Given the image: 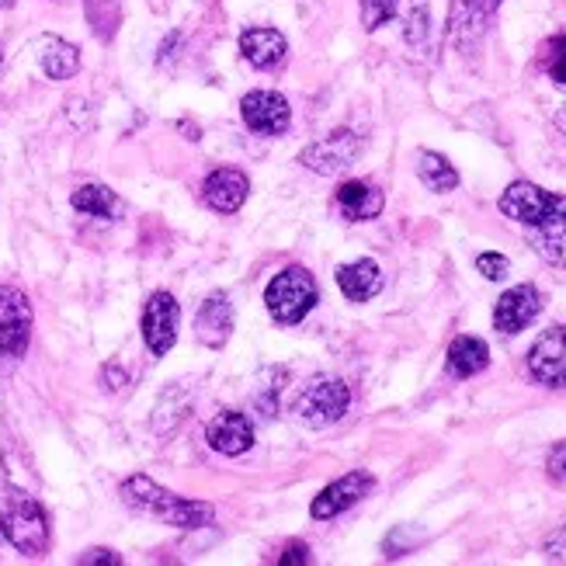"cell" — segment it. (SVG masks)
<instances>
[{
	"label": "cell",
	"mask_w": 566,
	"mask_h": 566,
	"mask_svg": "<svg viewBox=\"0 0 566 566\" xmlns=\"http://www.w3.org/2000/svg\"><path fill=\"white\" fill-rule=\"evenodd\" d=\"M195 337H199L206 348H223V344L233 337V303L227 292H212L199 306V316H195Z\"/></svg>",
	"instance_id": "15"
},
{
	"label": "cell",
	"mask_w": 566,
	"mask_h": 566,
	"mask_svg": "<svg viewBox=\"0 0 566 566\" xmlns=\"http://www.w3.org/2000/svg\"><path fill=\"white\" fill-rule=\"evenodd\" d=\"M528 376L546 389H566V327H553L532 344Z\"/></svg>",
	"instance_id": "9"
},
{
	"label": "cell",
	"mask_w": 566,
	"mask_h": 566,
	"mask_svg": "<svg viewBox=\"0 0 566 566\" xmlns=\"http://www.w3.org/2000/svg\"><path fill=\"white\" fill-rule=\"evenodd\" d=\"M543 313V295L535 285H514L507 289L494 306V327L501 334H522L532 319Z\"/></svg>",
	"instance_id": "13"
},
{
	"label": "cell",
	"mask_w": 566,
	"mask_h": 566,
	"mask_svg": "<svg viewBox=\"0 0 566 566\" xmlns=\"http://www.w3.org/2000/svg\"><path fill=\"white\" fill-rule=\"evenodd\" d=\"M73 209L84 212V216H94V219H112L118 216V199H115V191L105 188V185H81L77 191H73Z\"/></svg>",
	"instance_id": "24"
},
{
	"label": "cell",
	"mask_w": 566,
	"mask_h": 566,
	"mask_svg": "<svg viewBox=\"0 0 566 566\" xmlns=\"http://www.w3.org/2000/svg\"><path fill=\"white\" fill-rule=\"evenodd\" d=\"M361 136L352 129H337L331 136H324L319 143L306 146L300 154V164H306L313 175H324V178H337L344 170H352L355 160L361 157Z\"/></svg>",
	"instance_id": "6"
},
{
	"label": "cell",
	"mask_w": 566,
	"mask_h": 566,
	"mask_svg": "<svg viewBox=\"0 0 566 566\" xmlns=\"http://www.w3.org/2000/svg\"><path fill=\"white\" fill-rule=\"evenodd\" d=\"M264 306L272 313L275 324H285V327L300 324V319L316 306V279L300 264L285 268V272H279L272 282H268Z\"/></svg>",
	"instance_id": "3"
},
{
	"label": "cell",
	"mask_w": 566,
	"mask_h": 566,
	"mask_svg": "<svg viewBox=\"0 0 566 566\" xmlns=\"http://www.w3.org/2000/svg\"><path fill=\"white\" fill-rule=\"evenodd\" d=\"M490 365V348H486V340L480 337H470V334H462L452 340V348H449V373L455 379H473L480 376L483 368Z\"/></svg>",
	"instance_id": "22"
},
{
	"label": "cell",
	"mask_w": 566,
	"mask_h": 566,
	"mask_svg": "<svg viewBox=\"0 0 566 566\" xmlns=\"http://www.w3.org/2000/svg\"><path fill=\"white\" fill-rule=\"evenodd\" d=\"M14 4V0H0V8H11Z\"/></svg>",
	"instance_id": "35"
},
{
	"label": "cell",
	"mask_w": 566,
	"mask_h": 566,
	"mask_svg": "<svg viewBox=\"0 0 566 566\" xmlns=\"http://www.w3.org/2000/svg\"><path fill=\"white\" fill-rule=\"evenodd\" d=\"M251 195V178L237 167H219L202 181V202L216 212H240Z\"/></svg>",
	"instance_id": "14"
},
{
	"label": "cell",
	"mask_w": 566,
	"mask_h": 566,
	"mask_svg": "<svg viewBox=\"0 0 566 566\" xmlns=\"http://www.w3.org/2000/svg\"><path fill=\"white\" fill-rule=\"evenodd\" d=\"M483 21L486 11L476 0H452L449 8V39L455 49H473V42L483 35Z\"/></svg>",
	"instance_id": "21"
},
{
	"label": "cell",
	"mask_w": 566,
	"mask_h": 566,
	"mask_svg": "<svg viewBox=\"0 0 566 566\" xmlns=\"http://www.w3.org/2000/svg\"><path fill=\"white\" fill-rule=\"evenodd\" d=\"M0 535L21 556H45L49 553V518L42 504L18 486H0Z\"/></svg>",
	"instance_id": "2"
},
{
	"label": "cell",
	"mask_w": 566,
	"mask_h": 566,
	"mask_svg": "<svg viewBox=\"0 0 566 566\" xmlns=\"http://www.w3.org/2000/svg\"><path fill=\"white\" fill-rule=\"evenodd\" d=\"M546 470L556 483H566V441L549 449V459H546Z\"/></svg>",
	"instance_id": "29"
},
{
	"label": "cell",
	"mask_w": 566,
	"mask_h": 566,
	"mask_svg": "<svg viewBox=\"0 0 566 566\" xmlns=\"http://www.w3.org/2000/svg\"><path fill=\"white\" fill-rule=\"evenodd\" d=\"M39 66L45 70L49 81H70L81 70V49L56 35H45L39 42Z\"/></svg>",
	"instance_id": "19"
},
{
	"label": "cell",
	"mask_w": 566,
	"mask_h": 566,
	"mask_svg": "<svg viewBox=\"0 0 566 566\" xmlns=\"http://www.w3.org/2000/svg\"><path fill=\"white\" fill-rule=\"evenodd\" d=\"M32 340V303L14 285H0V355L21 358Z\"/></svg>",
	"instance_id": "7"
},
{
	"label": "cell",
	"mask_w": 566,
	"mask_h": 566,
	"mask_svg": "<svg viewBox=\"0 0 566 566\" xmlns=\"http://www.w3.org/2000/svg\"><path fill=\"white\" fill-rule=\"evenodd\" d=\"M206 446L219 455H243L254 446V424L248 421V413L240 410H223L216 413L206 424Z\"/></svg>",
	"instance_id": "12"
},
{
	"label": "cell",
	"mask_w": 566,
	"mask_h": 566,
	"mask_svg": "<svg viewBox=\"0 0 566 566\" xmlns=\"http://www.w3.org/2000/svg\"><path fill=\"white\" fill-rule=\"evenodd\" d=\"M337 285L344 292V300H352V303H368V300H376V295L382 292V268L376 261H352V264H344L337 268Z\"/></svg>",
	"instance_id": "18"
},
{
	"label": "cell",
	"mask_w": 566,
	"mask_h": 566,
	"mask_svg": "<svg viewBox=\"0 0 566 566\" xmlns=\"http://www.w3.org/2000/svg\"><path fill=\"white\" fill-rule=\"evenodd\" d=\"M501 212L507 219H514V223H522V227H535V223H543V219H549L556 212H566V195L546 191V188H538L532 181H514L501 195Z\"/></svg>",
	"instance_id": "5"
},
{
	"label": "cell",
	"mask_w": 566,
	"mask_h": 566,
	"mask_svg": "<svg viewBox=\"0 0 566 566\" xmlns=\"http://www.w3.org/2000/svg\"><path fill=\"white\" fill-rule=\"evenodd\" d=\"M476 4H480V8H483L486 14H494V11H497V8L504 4V0H476Z\"/></svg>",
	"instance_id": "33"
},
{
	"label": "cell",
	"mask_w": 566,
	"mask_h": 566,
	"mask_svg": "<svg viewBox=\"0 0 566 566\" xmlns=\"http://www.w3.org/2000/svg\"><path fill=\"white\" fill-rule=\"evenodd\" d=\"M122 501H126L129 507H136V511H143V514H150V518H160L170 528H185V532L212 525V518H216L212 504L170 494L167 486L154 483L150 476H143V473H136V476H129L126 483H122Z\"/></svg>",
	"instance_id": "1"
},
{
	"label": "cell",
	"mask_w": 566,
	"mask_h": 566,
	"mask_svg": "<svg viewBox=\"0 0 566 566\" xmlns=\"http://www.w3.org/2000/svg\"><path fill=\"white\" fill-rule=\"evenodd\" d=\"M476 272H480L486 282H501V279H507L511 264H507V258H504V254L486 251V254H480V258H476Z\"/></svg>",
	"instance_id": "27"
},
{
	"label": "cell",
	"mask_w": 566,
	"mask_h": 566,
	"mask_svg": "<svg viewBox=\"0 0 566 566\" xmlns=\"http://www.w3.org/2000/svg\"><path fill=\"white\" fill-rule=\"evenodd\" d=\"M417 178H421V185L434 195H446V191L459 188V170L434 150L417 154Z\"/></svg>",
	"instance_id": "23"
},
{
	"label": "cell",
	"mask_w": 566,
	"mask_h": 566,
	"mask_svg": "<svg viewBox=\"0 0 566 566\" xmlns=\"http://www.w3.org/2000/svg\"><path fill=\"white\" fill-rule=\"evenodd\" d=\"M386 206V195L368 185V181H344L337 188V212L348 219V223H368L376 219Z\"/></svg>",
	"instance_id": "17"
},
{
	"label": "cell",
	"mask_w": 566,
	"mask_h": 566,
	"mask_svg": "<svg viewBox=\"0 0 566 566\" xmlns=\"http://www.w3.org/2000/svg\"><path fill=\"white\" fill-rule=\"evenodd\" d=\"M352 407V389L348 382L340 379H313L303 392L300 400H295V413H300V421L313 431H324L331 424H337L344 413Z\"/></svg>",
	"instance_id": "4"
},
{
	"label": "cell",
	"mask_w": 566,
	"mask_h": 566,
	"mask_svg": "<svg viewBox=\"0 0 566 566\" xmlns=\"http://www.w3.org/2000/svg\"><path fill=\"white\" fill-rule=\"evenodd\" d=\"M178 319H181V306L170 292H154L143 306V340L150 355L164 358L178 340Z\"/></svg>",
	"instance_id": "8"
},
{
	"label": "cell",
	"mask_w": 566,
	"mask_h": 566,
	"mask_svg": "<svg viewBox=\"0 0 566 566\" xmlns=\"http://www.w3.org/2000/svg\"><path fill=\"white\" fill-rule=\"evenodd\" d=\"M400 11V0H361V21L368 32L382 29L386 21H392Z\"/></svg>",
	"instance_id": "26"
},
{
	"label": "cell",
	"mask_w": 566,
	"mask_h": 566,
	"mask_svg": "<svg viewBox=\"0 0 566 566\" xmlns=\"http://www.w3.org/2000/svg\"><path fill=\"white\" fill-rule=\"evenodd\" d=\"M538 63H543V70L553 77V84L566 87V32L553 35L543 45V53H538Z\"/></svg>",
	"instance_id": "25"
},
{
	"label": "cell",
	"mask_w": 566,
	"mask_h": 566,
	"mask_svg": "<svg viewBox=\"0 0 566 566\" xmlns=\"http://www.w3.org/2000/svg\"><path fill=\"white\" fill-rule=\"evenodd\" d=\"M240 56L254 70H275L289 56V42L279 29H248L240 32Z\"/></svg>",
	"instance_id": "16"
},
{
	"label": "cell",
	"mask_w": 566,
	"mask_h": 566,
	"mask_svg": "<svg viewBox=\"0 0 566 566\" xmlns=\"http://www.w3.org/2000/svg\"><path fill=\"white\" fill-rule=\"evenodd\" d=\"M556 126H559V129H563V133H566V108H563V112H559V115H556Z\"/></svg>",
	"instance_id": "34"
},
{
	"label": "cell",
	"mask_w": 566,
	"mask_h": 566,
	"mask_svg": "<svg viewBox=\"0 0 566 566\" xmlns=\"http://www.w3.org/2000/svg\"><path fill=\"white\" fill-rule=\"evenodd\" d=\"M528 240H532V248L535 254L556 264V268H566V212H556L549 219H543V223H535L528 227Z\"/></svg>",
	"instance_id": "20"
},
{
	"label": "cell",
	"mask_w": 566,
	"mask_h": 566,
	"mask_svg": "<svg viewBox=\"0 0 566 566\" xmlns=\"http://www.w3.org/2000/svg\"><path fill=\"white\" fill-rule=\"evenodd\" d=\"M77 563H84V566H91V563H108V566H118V563H122V556H115L112 549H87Z\"/></svg>",
	"instance_id": "30"
},
{
	"label": "cell",
	"mask_w": 566,
	"mask_h": 566,
	"mask_svg": "<svg viewBox=\"0 0 566 566\" xmlns=\"http://www.w3.org/2000/svg\"><path fill=\"white\" fill-rule=\"evenodd\" d=\"M240 115L258 136H282L292 122V108L279 91H251L240 97Z\"/></svg>",
	"instance_id": "11"
},
{
	"label": "cell",
	"mask_w": 566,
	"mask_h": 566,
	"mask_svg": "<svg viewBox=\"0 0 566 566\" xmlns=\"http://www.w3.org/2000/svg\"><path fill=\"white\" fill-rule=\"evenodd\" d=\"M373 486H376L373 473L355 470V473L340 476L331 486L319 490V494L313 497V504H310V514H313L316 522H331V518H337V514L348 511V507H355L361 497H368V490H373Z\"/></svg>",
	"instance_id": "10"
},
{
	"label": "cell",
	"mask_w": 566,
	"mask_h": 566,
	"mask_svg": "<svg viewBox=\"0 0 566 566\" xmlns=\"http://www.w3.org/2000/svg\"><path fill=\"white\" fill-rule=\"evenodd\" d=\"M105 382H108V389H122V386H126V373L115 368V365H105Z\"/></svg>",
	"instance_id": "32"
},
{
	"label": "cell",
	"mask_w": 566,
	"mask_h": 566,
	"mask_svg": "<svg viewBox=\"0 0 566 566\" xmlns=\"http://www.w3.org/2000/svg\"><path fill=\"white\" fill-rule=\"evenodd\" d=\"M428 35V11L424 8H417L410 18H407V42L410 45H421Z\"/></svg>",
	"instance_id": "28"
},
{
	"label": "cell",
	"mask_w": 566,
	"mask_h": 566,
	"mask_svg": "<svg viewBox=\"0 0 566 566\" xmlns=\"http://www.w3.org/2000/svg\"><path fill=\"white\" fill-rule=\"evenodd\" d=\"M289 563H310V549L303 543L300 546H289L285 556H282V566H289Z\"/></svg>",
	"instance_id": "31"
}]
</instances>
